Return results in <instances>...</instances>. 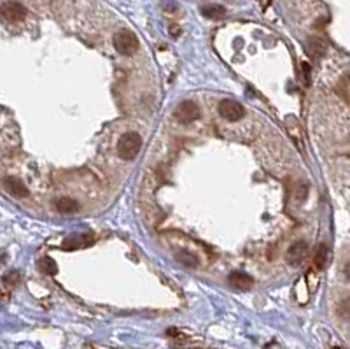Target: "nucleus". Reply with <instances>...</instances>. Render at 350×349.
I'll use <instances>...</instances> for the list:
<instances>
[{
    "label": "nucleus",
    "mask_w": 350,
    "mask_h": 349,
    "mask_svg": "<svg viewBox=\"0 0 350 349\" xmlns=\"http://www.w3.org/2000/svg\"><path fill=\"white\" fill-rule=\"evenodd\" d=\"M138 46H140L138 37L131 30H128V28H121V30H118L114 34V48H116L119 55H125V56L135 55L138 51Z\"/></svg>",
    "instance_id": "nucleus-1"
},
{
    "label": "nucleus",
    "mask_w": 350,
    "mask_h": 349,
    "mask_svg": "<svg viewBox=\"0 0 350 349\" xmlns=\"http://www.w3.org/2000/svg\"><path fill=\"white\" fill-rule=\"evenodd\" d=\"M140 147H142V137L135 132H128L121 135L118 141V155L123 160H133L140 153Z\"/></svg>",
    "instance_id": "nucleus-2"
},
{
    "label": "nucleus",
    "mask_w": 350,
    "mask_h": 349,
    "mask_svg": "<svg viewBox=\"0 0 350 349\" xmlns=\"http://www.w3.org/2000/svg\"><path fill=\"white\" fill-rule=\"evenodd\" d=\"M219 114L224 118L226 121L237 123L245 116V109H244V105L238 104L237 100L226 98V100H222L219 104Z\"/></svg>",
    "instance_id": "nucleus-3"
},
{
    "label": "nucleus",
    "mask_w": 350,
    "mask_h": 349,
    "mask_svg": "<svg viewBox=\"0 0 350 349\" xmlns=\"http://www.w3.org/2000/svg\"><path fill=\"white\" fill-rule=\"evenodd\" d=\"M175 118L180 123H193L200 118V107L193 100H184L175 111Z\"/></svg>",
    "instance_id": "nucleus-4"
},
{
    "label": "nucleus",
    "mask_w": 350,
    "mask_h": 349,
    "mask_svg": "<svg viewBox=\"0 0 350 349\" xmlns=\"http://www.w3.org/2000/svg\"><path fill=\"white\" fill-rule=\"evenodd\" d=\"M0 14H2L7 21L16 23V21H21L25 16H27V9H25L19 2H6V4H2V7H0Z\"/></svg>",
    "instance_id": "nucleus-5"
},
{
    "label": "nucleus",
    "mask_w": 350,
    "mask_h": 349,
    "mask_svg": "<svg viewBox=\"0 0 350 349\" xmlns=\"http://www.w3.org/2000/svg\"><path fill=\"white\" fill-rule=\"evenodd\" d=\"M308 254V244L305 241H298L294 244H291V248L287 249V261L291 265H299L307 258Z\"/></svg>",
    "instance_id": "nucleus-6"
},
{
    "label": "nucleus",
    "mask_w": 350,
    "mask_h": 349,
    "mask_svg": "<svg viewBox=\"0 0 350 349\" xmlns=\"http://www.w3.org/2000/svg\"><path fill=\"white\" fill-rule=\"evenodd\" d=\"M229 286L235 290H240V291H249L254 286V279L250 276H247L245 272H231L228 277Z\"/></svg>",
    "instance_id": "nucleus-7"
},
{
    "label": "nucleus",
    "mask_w": 350,
    "mask_h": 349,
    "mask_svg": "<svg viewBox=\"0 0 350 349\" xmlns=\"http://www.w3.org/2000/svg\"><path fill=\"white\" fill-rule=\"evenodd\" d=\"M4 184H6V190L9 191L11 195L19 197V199H23V197L28 195V188H27V184H25L21 179H18V178H7Z\"/></svg>",
    "instance_id": "nucleus-8"
},
{
    "label": "nucleus",
    "mask_w": 350,
    "mask_h": 349,
    "mask_svg": "<svg viewBox=\"0 0 350 349\" xmlns=\"http://www.w3.org/2000/svg\"><path fill=\"white\" fill-rule=\"evenodd\" d=\"M56 209H58V212H63V214H72V212H77L79 211V204H77V200L70 199V197H61L55 202Z\"/></svg>",
    "instance_id": "nucleus-9"
},
{
    "label": "nucleus",
    "mask_w": 350,
    "mask_h": 349,
    "mask_svg": "<svg viewBox=\"0 0 350 349\" xmlns=\"http://www.w3.org/2000/svg\"><path fill=\"white\" fill-rule=\"evenodd\" d=\"M201 14L208 19H221L226 16V9L222 6H216V4H212V6L201 7Z\"/></svg>",
    "instance_id": "nucleus-10"
},
{
    "label": "nucleus",
    "mask_w": 350,
    "mask_h": 349,
    "mask_svg": "<svg viewBox=\"0 0 350 349\" xmlns=\"http://www.w3.org/2000/svg\"><path fill=\"white\" fill-rule=\"evenodd\" d=\"M93 241H86V235H77V237H68L63 241V248L65 249H79L86 248L88 244H91Z\"/></svg>",
    "instance_id": "nucleus-11"
},
{
    "label": "nucleus",
    "mask_w": 350,
    "mask_h": 349,
    "mask_svg": "<svg viewBox=\"0 0 350 349\" xmlns=\"http://www.w3.org/2000/svg\"><path fill=\"white\" fill-rule=\"evenodd\" d=\"M177 261H179L180 265L184 267H189V269H193V267L198 265V258H196V254L189 253V251H180L177 253Z\"/></svg>",
    "instance_id": "nucleus-12"
},
{
    "label": "nucleus",
    "mask_w": 350,
    "mask_h": 349,
    "mask_svg": "<svg viewBox=\"0 0 350 349\" xmlns=\"http://www.w3.org/2000/svg\"><path fill=\"white\" fill-rule=\"evenodd\" d=\"M324 51H326V44H324V40L317 39V37L310 39V42H308V53H310V55L320 56V55H324Z\"/></svg>",
    "instance_id": "nucleus-13"
},
{
    "label": "nucleus",
    "mask_w": 350,
    "mask_h": 349,
    "mask_svg": "<svg viewBox=\"0 0 350 349\" xmlns=\"http://www.w3.org/2000/svg\"><path fill=\"white\" fill-rule=\"evenodd\" d=\"M40 270H42L44 274H48V276H56V274H58V265L55 264L53 258L46 256L40 260Z\"/></svg>",
    "instance_id": "nucleus-14"
},
{
    "label": "nucleus",
    "mask_w": 350,
    "mask_h": 349,
    "mask_svg": "<svg viewBox=\"0 0 350 349\" xmlns=\"http://www.w3.org/2000/svg\"><path fill=\"white\" fill-rule=\"evenodd\" d=\"M314 261H315L317 269H324V267H326V261H328V248H326V244H320L319 248H317Z\"/></svg>",
    "instance_id": "nucleus-15"
},
{
    "label": "nucleus",
    "mask_w": 350,
    "mask_h": 349,
    "mask_svg": "<svg viewBox=\"0 0 350 349\" xmlns=\"http://www.w3.org/2000/svg\"><path fill=\"white\" fill-rule=\"evenodd\" d=\"M18 281H19V274L16 272V270H12V272L6 274V277H4V285H7V286H14Z\"/></svg>",
    "instance_id": "nucleus-16"
},
{
    "label": "nucleus",
    "mask_w": 350,
    "mask_h": 349,
    "mask_svg": "<svg viewBox=\"0 0 350 349\" xmlns=\"http://www.w3.org/2000/svg\"><path fill=\"white\" fill-rule=\"evenodd\" d=\"M341 95H343L345 100H348V79L347 77H343V93H341Z\"/></svg>",
    "instance_id": "nucleus-17"
}]
</instances>
